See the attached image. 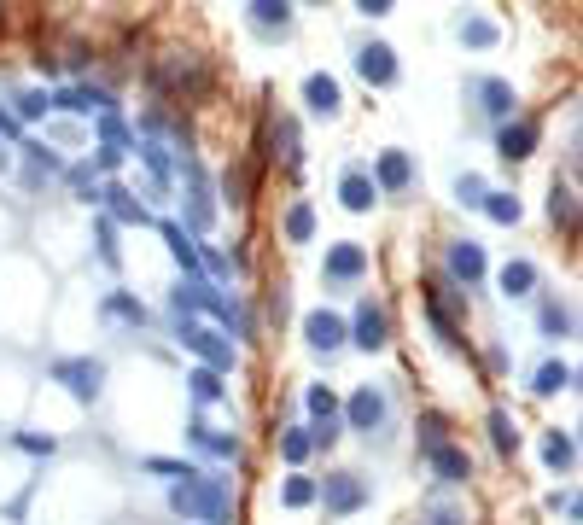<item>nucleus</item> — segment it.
I'll use <instances>...</instances> for the list:
<instances>
[{"label":"nucleus","mask_w":583,"mask_h":525,"mask_svg":"<svg viewBox=\"0 0 583 525\" xmlns=\"http://www.w3.org/2000/svg\"><path fill=\"white\" fill-rule=\"evenodd\" d=\"M467 94H473V105H479V117H490L496 129L519 117V94H514V82H508V76H473V82H467Z\"/></svg>","instance_id":"nucleus-10"},{"label":"nucleus","mask_w":583,"mask_h":525,"mask_svg":"<svg viewBox=\"0 0 583 525\" xmlns=\"http://www.w3.org/2000/svg\"><path fill=\"white\" fill-rule=\"evenodd\" d=\"M117 111L111 88H94V82H59L47 88V117H105Z\"/></svg>","instance_id":"nucleus-7"},{"label":"nucleus","mask_w":583,"mask_h":525,"mask_svg":"<svg viewBox=\"0 0 583 525\" xmlns=\"http://www.w3.org/2000/svg\"><path fill=\"white\" fill-rule=\"evenodd\" d=\"M484 432H490V450L496 455H519V426H514L508 409H490V415H484Z\"/></svg>","instance_id":"nucleus-38"},{"label":"nucleus","mask_w":583,"mask_h":525,"mask_svg":"<svg viewBox=\"0 0 583 525\" xmlns=\"http://www.w3.org/2000/svg\"><path fill=\"white\" fill-rule=\"evenodd\" d=\"M94 240H100V263L105 269H123V245H117V228H111L105 216H94Z\"/></svg>","instance_id":"nucleus-49"},{"label":"nucleus","mask_w":583,"mask_h":525,"mask_svg":"<svg viewBox=\"0 0 583 525\" xmlns=\"http://www.w3.org/2000/svg\"><path fill=\"white\" fill-rule=\"evenodd\" d=\"M356 76H362L368 88H397V76H403L397 47H391V41H362V47H356Z\"/></svg>","instance_id":"nucleus-15"},{"label":"nucleus","mask_w":583,"mask_h":525,"mask_svg":"<svg viewBox=\"0 0 583 525\" xmlns=\"http://www.w3.org/2000/svg\"><path fill=\"white\" fill-rule=\"evenodd\" d=\"M94 152H117V158H135V129L117 117V111H105V117H94Z\"/></svg>","instance_id":"nucleus-26"},{"label":"nucleus","mask_w":583,"mask_h":525,"mask_svg":"<svg viewBox=\"0 0 583 525\" xmlns=\"http://www.w3.org/2000/svg\"><path fill=\"white\" fill-rule=\"evenodd\" d=\"M135 158L152 170V187L158 193H170L175 187V152L164 146V140H152V135H135Z\"/></svg>","instance_id":"nucleus-25"},{"label":"nucleus","mask_w":583,"mask_h":525,"mask_svg":"<svg viewBox=\"0 0 583 525\" xmlns=\"http://www.w3.org/2000/svg\"><path fill=\"white\" fill-rule=\"evenodd\" d=\"M6 111H12L18 123H41V117H47V94H41V88H24V94H12Z\"/></svg>","instance_id":"nucleus-47"},{"label":"nucleus","mask_w":583,"mask_h":525,"mask_svg":"<svg viewBox=\"0 0 583 525\" xmlns=\"http://www.w3.org/2000/svg\"><path fill=\"white\" fill-rule=\"evenodd\" d=\"M444 275L461 286V292H479L490 280V251L479 240H449L444 245Z\"/></svg>","instance_id":"nucleus-9"},{"label":"nucleus","mask_w":583,"mask_h":525,"mask_svg":"<svg viewBox=\"0 0 583 525\" xmlns=\"http://www.w3.org/2000/svg\"><path fill=\"white\" fill-rule=\"evenodd\" d=\"M368 496H374V485H368L362 473H350V467L327 473V479H315V508H321L327 520H350V514H362Z\"/></svg>","instance_id":"nucleus-4"},{"label":"nucleus","mask_w":583,"mask_h":525,"mask_svg":"<svg viewBox=\"0 0 583 525\" xmlns=\"http://www.w3.org/2000/svg\"><path fill=\"white\" fill-rule=\"evenodd\" d=\"M356 12H362V18H391L397 0H356Z\"/></svg>","instance_id":"nucleus-51"},{"label":"nucleus","mask_w":583,"mask_h":525,"mask_svg":"<svg viewBox=\"0 0 583 525\" xmlns=\"http://www.w3.org/2000/svg\"><path fill=\"white\" fill-rule=\"evenodd\" d=\"M339 205L350 216H368L379 205V187H374V175H368V164H344L339 170Z\"/></svg>","instance_id":"nucleus-21"},{"label":"nucleus","mask_w":583,"mask_h":525,"mask_svg":"<svg viewBox=\"0 0 583 525\" xmlns=\"http://www.w3.org/2000/svg\"><path fill=\"white\" fill-rule=\"evenodd\" d=\"M187 397L210 409V403H228V380L222 374H210V368H187Z\"/></svg>","instance_id":"nucleus-36"},{"label":"nucleus","mask_w":583,"mask_h":525,"mask_svg":"<svg viewBox=\"0 0 583 525\" xmlns=\"http://www.w3.org/2000/svg\"><path fill=\"white\" fill-rule=\"evenodd\" d=\"M304 345L315 350V356H339L344 345H350V327H344V315L339 310H309L304 315Z\"/></svg>","instance_id":"nucleus-17"},{"label":"nucleus","mask_w":583,"mask_h":525,"mask_svg":"<svg viewBox=\"0 0 583 525\" xmlns=\"http://www.w3.org/2000/svg\"><path fill=\"white\" fill-rule=\"evenodd\" d=\"M280 240L286 245H309L315 240V205H309V199H292V205L280 210Z\"/></svg>","instance_id":"nucleus-31"},{"label":"nucleus","mask_w":583,"mask_h":525,"mask_svg":"<svg viewBox=\"0 0 583 525\" xmlns=\"http://www.w3.org/2000/svg\"><path fill=\"white\" fill-rule=\"evenodd\" d=\"M175 345L193 356V368H210V374H234L240 368V345L228 339V333H216L210 321H199V315H175Z\"/></svg>","instance_id":"nucleus-2"},{"label":"nucleus","mask_w":583,"mask_h":525,"mask_svg":"<svg viewBox=\"0 0 583 525\" xmlns=\"http://www.w3.org/2000/svg\"><path fill=\"white\" fill-rule=\"evenodd\" d=\"M420 520H426V525H467V508H461V502H449V496H426Z\"/></svg>","instance_id":"nucleus-46"},{"label":"nucleus","mask_w":583,"mask_h":525,"mask_svg":"<svg viewBox=\"0 0 583 525\" xmlns=\"http://www.w3.org/2000/svg\"><path fill=\"white\" fill-rule=\"evenodd\" d=\"M298 94H304L309 117H339V111H344V88H339V76H333V70H309Z\"/></svg>","instance_id":"nucleus-20"},{"label":"nucleus","mask_w":583,"mask_h":525,"mask_svg":"<svg viewBox=\"0 0 583 525\" xmlns=\"http://www.w3.org/2000/svg\"><path fill=\"white\" fill-rule=\"evenodd\" d=\"M455 41H461V47H473V53H490V47L502 41V30H496V18H479V12H467V18L455 24Z\"/></svg>","instance_id":"nucleus-35"},{"label":"nucleus","mask_w":583,"mask_h":525,"mask_svg":"<svg viewBox=\"0 0 583 525\" xmlns=\"http://www.w3.org/2000/svg\"><path fill=\"white\" fill-rule=\"evenodd\" d=\"M549 222L566 240H578V187L560 181V175H554V187H549Z\"/></svg>","instance_id":"nucleus-28"},{"label":"nucleus","mask_w":583,"mask_h":525,"mask_svg":"<svg viewBox=\"0 0 583 525\" xmlns=\"http://www.w3.org/2000/svg\"><path fill=\"white\" fill-rule=\"evenodd\" d=\"M18 152H24V158H30V170H24V181H30V187H41V181H47V175H65V152H59V146H47V140H18Z\"/></svg>","instance_id":"nucleus-27"},{"label":"nucleus","mask_w":583,"mask_h":525,"mask_svg":"<svg viewBox=\"0 0 583 525\" xmlns=\"http://www.w3.org/2000/svg\"><path fill=\"white\" fill-rule=\"evenodd\" d=\"M537 263H531V257H508V263H502V269H496V286H502V298H531V292H537Z\"/></svg>","instance_id":"nucleus-29"},{"label":"nucleus","mask_w":583,"mask_h":525,"mask_svg":"<svg viewBox=\"0 0 583 525\" xmlns=\"http://www.w3.org/2000/svg\"><path fill=\"white\" fill-rule=\"evenodd\" d=\"M479 210H484V216H490V222H496V228H514L519 216H525V205H519L514 193H508V187H490Z\"/></svg>","instance_id":"nucleus-39"},{"label":"nucleus","mask_w":583,"mask_h":525,"mask_svg":"<svg viewBox=\"0 0 583 525\" xmlns=\"http://www.w3.org/2000/svg\"><path fill=\"white\" fill-rule=\"evenodd\" d=\"M368 175H374V187H379V199L391 193H409L414 187V158L403 152V146H385V152H374V164H368Z\"/></svg>","instance_id":"nucleus-18"},{"label":"nucleus","mask_w":583,"mask_h":525,"mask_svg":"<svg viewBox=\"0 0 583 525\" xmlns=\"http://www.w3.org/2000/svg\"><path fill=\"white\" fill-rule=\"evenodd\" d=\"M65 187L82 199V205H94V199H100V175H94V164H88V158L65 164Z\"/></svg>","instance_id":"nucleus-41"},{"label":"nucleus","mask_w":583,"mask_h":525,"mask_svg":"<svg viewBox=\"0 0 583 525\" xmlns=\"http://www.w3.org/2000/svg\"><path fill=\"white\" fill-rule=\"evenodd\" d=\"M321 280H327V286H362V280H368V245H356V240L327 245Z\"/></svg>","instance_id":"nucleus-13"},{"label":"nucleus","mask_w":583,"mask_h":525,"mask_svg":"<svg viewBox=\"0 0 583 525\" xmlns=\"http://www.w3.org/2000/svg\"><path fill=\"white\" fill-rule=\"evenodd\" d=\"M304 409H309V444L315 450H333L344 438V420H339L344 397L333 385H304Z\"/></svg>","instance_id":"nucleus-6"},{"label":"nucleus","mask_w":583,"mask_h":525,"mask_svg":"<svg viewBox=\"0 0 583 525\" xmlns=\"http://www.w3.org/2000/svg\"><path fill=\"white\" fill-rule=\"evenodd\" d=\"M175 175L187 181V199H181V216H175V222H181L193 240H205L210 228H216V187H210V170L199 164V152H193V158H181Z\"/></svg>","instance_id":"nucleus-3"},{"label":"nucleus","mask_w":583,"mask_h":525,"mask_svg":"<svg viewBox=\"0 0 583 525\" xmlns=\"http://www.w3.org/2000/svg\"><path fill=\"white\" fill-rule=\"evenodd\" d=\"M164 502H170V514L181 525H234V490H228V479H216L205 467L175 479L164 490Z\"/></svg>","instance_id":"nucleus-1"},{"label":"nucleus","mask_w":583,"mask_h":525,"mask_svg":"<svg viewBox=\"0 0 583 525\" xmlns=\"http://www.w3.org/2000/svg\"><path fill=\"white\" fill-rule=\"evenodd\" d=\"M572 385H578V368L560 362V356H549V362L531 368V391H537V397H560V391H572Z\"/></svg>","instance_id":"nucleus-30"},{"label":"nucleus","mask_w":583,"mask_h":525,"mask_svg":"<svg viewBox=\"0 0 583 525\" xmlns=\"http://www.w3.org/2000/svg\"><path fill=\"white\" fill-rule=\"evenodd\" d=\"M484 193H490V181H484L479 170H461V175H455V205H461V210H479Z\"/></svg>","instance_id":"nucleus-45"},{"label":"nucleus","mask_w":583,"mask_h":525,"mask_svg":"<svg viewBox=\"0 0 583 525\" xmlns=\"http://www.w3.org/2000/svg\"><path fill=\"white\" fill-rule=\"evenodd\" d=\"M537 333H543V339H572V333H578V315H572V304L543 298V304H537Z\"/></svg>","instance_id":"nucleus-33"},{"label":"nucleus","mask_w":583,"mask_h":525,"mask_svg":"<svg viewBox=\"0 0 583 525\" xmlns=\"http://www.w3.org/2000/svg\"><path fill=\"white\" fill-rule=\"evenodd\" d=\"M275 444H280V461H286L292 473H304V461L315 455V444H309V426H280Z\"/></svg>","instance_id":"nucleus-37"},{"label":"nucleus","mask_w":583,"mask_h":525,"mask_svg":"<svg viewBox=\"0 0 583 525\" xmlns=\"http://www.w3.org/2000/svg\"><path fill=\"white\" fill-rule=\"evenodd\" d=\"M140 473H152V479H187V473H199V461H187V455H146L140 461Z\"/></svg>","instance_id":"nucleus-42"},{"label":"nucleus","mask_w":583,"mask_h":525,"mask_svg":"<svg viewBox=\"0 0 583 525\" xmlns=\"http://www.w3.org/2000/svg\"><path fill=\"white\" fill-rule=\"evenodd\" d=\"M187 444L199 455H210V461H240L245 455V444L234 438V432H222V426H210V420H193L187 426Z\"/></svg>","instance_id":"nucleus-23"},{"label":"nucleus","mask_w":583,"mask_h":525,"mask_svg":"<svg viewBox=\"0 0 583 525\" xmlns=\"http://www.w3.org/2000/svg\"><path fill=\"white\" fill-rule=\"evenodd\" d=\"M100 315H105V321H123V327H135V333L146 327V304H140L135 292H123V286L100 298Z\"/></svg>","instance_id":"nucleus-34"},{"label":"nucleus","mask_w":583,"mask_h":525,"mask_svg":"<svg viewBox=\"0 0 583 525\" xmlns=\"http://www.w3.org/2000/svg\"><path fill=\"white\" fill-rule=\"evenodd\" d=\"M537 146H543V123H537V117H525V111H519L514 123H502V129H496V158H502V164H525Z\"/></svg>","instance_id":"nucleus-16"},{"label":"nucleus","mask_w":583,"mask_h":525,"mask_svg":"<svg viewBox=\"0 0 583 525\" xmlns=\"http://www.w3.org/2000/svg\"><path fill=\"white\" fill-rule=\"evenodd\" d=\"M344 327H350V345L368 350V356L391 345V315H385V304H374V298H356V310L344 315Z\"/></svg>","instance_id":"nucleus-11"},{"label":"nucleus","mask_w":583,"mask_h":525,"mask_svg":"<svg viewBox=\"0 0 583 525\" xmlns=\"http://www.w3.org/2000/svg\"><path fill=\"white\" fill-rule=\"evenodd\" d=\"M280 508H292V514L298 508H315V479L309 473H286L280 479Z\"/></svg>","instance_id":"nucleus-43"},{"label":"nucleus","mask_w":583,"mask_h":525,"mask_svg":"<svg viewBox=\"0 0 583 525\" xmlns=\"http://www.w3.org/2000/svg\"><path fill=\"white\" fill-rule=\"evenodd\" d=\"M537 450H543V467H549L554 479H566V473L578 467V432H572V426H549Z\"/></svg>","instance_id":"nucleus-24"},{"label":"nucleus","mask_w":583,"mask_h":525,"mask_svg":"<svg viewBox=\"0 0 583 525\" xmlns=\"http://www.w3.org/2000/svg\"><path fill=\"white\" fill-rule=\"evenodd\" d=\"M414 444H420V455L438 450V444H449V415L426 409V415H420V426H414Z\"/></svg>","instance_id":"nucleus-44"},{"label":"nucleus","mask_w":583,"mask_h":525,"mask_svg":"<svg viewBox=\"0 0 583 525\" xmlns=\"http://www.w3.org/2000/svg\"><path fill=\"white\" fill-rule=\"evenodd\" d=\"M543 508H549V514H560V520H572V525H578V514H583V502H578V490H572V485L549 490V496H543Z\"/></svg>","instance_id":"nucleus-50"},{"label":"nucleus","mask_w":583,"mask_h":525,"mask_svg":"<svg viewBox=\"0 0 583 525\" xmlns=\"http://www.w3.org/2000/svg\"><path fill=\"white\" fill-rule=\"evenodd\" d=\"M385 415H391V403H385V391H379V385H356V391L344 397V409H339L344 432H368V438L385 426Z\"/></svg>","instance_id":"nucleus-12"},{"label":"nucleus","mask_w":583,"mask_h":525,"mask_svg":"<svg viewBox=\"0 0 583 525\" xmlns=\"http://www.w3.org/2000/svg\"><path fill=\"white\" fill-rule=\"evenodd\" d=\"M158 234H164V245H170V263L181 269V280H193V275H205V263H199V240L175 222V216H164V222H152Z\"/></svg>","instance_id":"nucleus-22"},{"label":"nucleus","mask_w":583,"mask_h":525,"mask_svg":"<svg viewBox=\"0 0 583 525\" xmlns=\"http://www.w3.org/2000/svg\"><path fill=\"white\" fill-rule=\"evenodd\" d=\"M47 374H53V385H65L82 409H94V403L105 397V362L100 356H53Z\"/></svg>","instance_id":"nucleus-5"},{"label":"nucleus","mask_w":583,"mask_h":525,"mask_svg":"<svg viewBox=\"0 0 583 525\" xmlns=\"http://www.w3.org/2000/svg\"><path fill=\"white\" fill-rule=\"evenodd\" d=\"M263 129L275 135V158H286V170H298V164H304V135H298V117H269Z\"/></svg>","instance_id":"nucleus-32"},{"label":"nucleus","mask_w":583,"mask_h":525,"mask_svg":"<svg viewBox=\"0 0 583 525\" xmlns=\"http://www.w3.org/2000/svg\"><path fill=\"white\" fill-rule=\"evenodd\" d=\"M6 140H24V123H18V117L0 105V146H6Z\"/></svg>","instance_id":"nucleus-52"},{"label":"nucleus","mask_w":583,"mask_h":525,"mask_svg":"<svg viewBox=\"0 0 583 525\" xmlns=\"http://www.w3.org/2000/svg\"><path fill=\"white\" fill-rule=\"evenodd\" d=\"M420 461H426V473H432L444 490H461L467 479H473V455L461 450L455 438H449V444H438V450H426Z\"/></svg>","instance_id":"nucleus-19"},{"label":"nucleus","mask_w":583,"mask_h":525,"mask_svg":"<svg viewBox=\"0 0 583 525\" xmlns=\"http://www.w3.org/2000/svg\"><path fill=\"white\" fill-rule=\"evenodd\" d=\"M245 30L263 35V41H286V35L298 30V6L292 0H251L245 6Z\"/></svg>","instance_id":"nucleus-14"},{"label":"nucleus","mask_w":583,"mask_h":525,"mask_svg":"<svg viewBox=\"0 0 583 525\" xmlns=\"http://www.w3.org/2000/svg\"><path fill=\"white\" fill-rule=\"evenodd\" d=\"M94 210H100L117 234H123V228H152V222H158V216H152V205H146V199H135L123 181H100V199H94Z\"/></svg>","instance_id":"nucleus-8"},{"label":"nucleus","mask_w":583,"mask_h":525,"mask_svg":"<svg viewBox=\"0 0 583 525\" xmlns=\"http://www.w3.org/2000/svg\"><path fill=\"white\" fill-rule=\"evenodd\" d=\"M12 444L24 455H35V461H53V455H59V438H53V432H12Z\"/></svg>","instance_id":"nucleus-48"},{"label":"nucleus","mask_w":583,"mask_h":525,"mask_svg":"<svg viewBox=\"0 0 583 525\" xmlns=\"http://www.w3.org/2000/svg\"><path fill=\"white\" fill-rule=\"evenodd\" d=\"M53 140H70V146H82V140H88V129H70V123H53ZM53 140H47V146H53Z\"/></svg>","instance_id":"nucleus-53"},{"label":"nucleus","mask_w":583,"mask_h":525,"mask_svg":"<svg viewBox=\"0 0 583 525\" xmlns=\"http://www.w3.org/2000/svg\"><path fill=\"white\" fill-rule=\"evenodd\" d=\"M251 187H257V158H245V164H234V170L222 175V193H228V205L234 210L251 205Z\"/></svg>","instance_id":"nucleus-40"}]
</instances>
